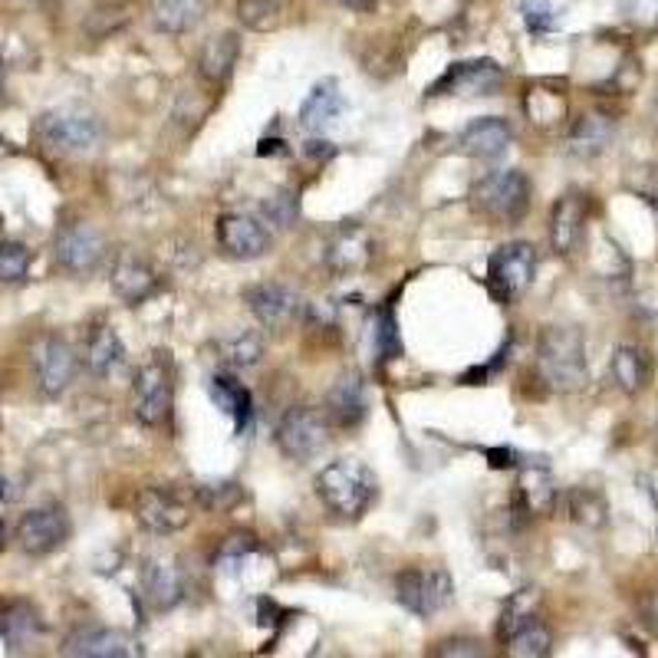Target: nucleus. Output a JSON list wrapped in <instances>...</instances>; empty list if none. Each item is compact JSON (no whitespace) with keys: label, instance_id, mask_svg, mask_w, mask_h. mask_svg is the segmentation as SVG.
<instances>
[{"label":"nucleus","instance_id":"7c9ffc66","mask_svg":"<svg viewBox=\"0 0 658 658\" xmlns=\"http://www.w3.org/2000/svg\"><path fill=\"white\" fill-rule=\"evenodd\" d=\"M609 142H613V122L603 119V115H586V119H579L576 129H573V135H569L573 152L583 155V159L599 155Z\"/></svg>","mask_w":658,"mask_h":658},{"label":"nucleus","instance_id":"37998d69","mask_svg":"<svg viewBox=\"0 0 658 658\" xmlns=\"http://www.w3.org/2000/svg\"><path fill=\"white\" fill-rule=\"evenodd\" d=\"M336 3H346V7H370L373 0H336Z\"/></svg>","mask_w":658,"mask_h":658},{"label":"nucleus","instance_id":"c85d7f7f","mask_svg":"<svg viewBox=\"0 0 658 658\" xmlns=\"http://www.w3.org/2000/svg\"><path fill=\"white\" fill-rule=\"evenodd\" d=\"M211 398L221 405L224 415H231L234 428L244 432L247 418H251V392L231 376H214L211 378Z\"/></svg>","mask_w":658,"mask_h":658},{"label":"nucleus","instance_id":"9d476101","mask_svg":"<svg viewBox=\"0 0 658 658\" xmlns=\"http://www.w3.org/2000/svg\"><path fill=\"white\" fill-rule=\"evenodd\" d=\"M53 254H57V264L67 274L87 277V274L99 271V264L105 257V241L90 221H70L57 231Z\"/></svg>","mask_w":658,"mask_h":658},{"label":"nucleus","instance_id":"a878e982","mask_svg":"<svg viewBox=\"0 0 658 658\" xmlns=\"http://www.w3.org/2000/svg\"><path fill=\"white\" fill-rule=\"evenodd\" d=\"M609 373H613V382H616L626 395H639V392L649 385L652 366H649L646 350H639V346H632V343H622V346H616V353H613V360H609Z\"/></svg>","mask_w":658,"mask_h":658},{"label":"nucleus","instance_id":"423d86ee","mask_svg":"<svg viewBox=\"0 0 658 658\" xmlns=\"http://www.w3.org/2000/svg\"><path fill=\"white\" fill-rule=\"evenodd\" d=\"M330 415L313 408V405H293L283 412V418L277 422V448L290 462H313L316 455H323V448L330 445Z\"/></svg>","mask_w":658,"mask_h":658},{"label":"nucleus","instance_id":"4c0bfd02","mask_svg":"<svg viewBox=\"0 0 658 658\" xmlns=\"http://www.w3.org/2000/svg\"><path fill=\"white\" fill-rule=\"evenodd\" d=\"M261 214H264V221L267 224H274V227H293V221L300 217V201H296V194L290 189L274 191V194H267L264 198V204H261Z\"/></svg>","mask_w":658,"mask_h":658},{"label":"nucleus","instance_id":"0eeeda50","mask_svg":"<svg viewBox=\"0 0 658 658\" xmlns=\"http://www.w3.org/2000/svg\"><path fill=\"white\" fill-rule=\"evenodd\" d=\"M455 596V579L445 566H412L395 576V599L418 619L438 616Z\"/></svg>","mask_w":658,"mask_h":658},{"label":"nucleus","instance_id":"5701e85b","mask_svg":"<svg viewBox=\"0 0 658 658\" xmlns=\"http://www.w3.org/2000/svg\"><path fill=\"white\" fill-rule=\"evenodd\" d=\"M142 589L152 609H172L185 596V579L182 569L169 560H145L142 564Z\"/></svg>","mask_w":658,"mask_h":658},{"label":"nucleus","instance_id":"39448f33","mask_svg":"<svg viewBox=\"0 0 658 658\" xmlns=\"http://www.w3.org/2000/svg\"><path fill=\"white\" fill-rule=\"evenodd\" d=\"M172 405H175V366H172L169 353H155L135 373V382H132V415L142 425L159 428V425L169 422Z\"/></svg>","mask_w":658,"mask_h":658},{"label":"nucleus","instance_id":"2eb2a0df","mask_svg":"<svg viewBox=\"0 0 658 658\" xmlns=\"http://www.w3.org/2000/svg\"><path fill=\"white\" fill-rule=\"evenodd\" d=\"M109 286H112V293H115L122 303H132V306H135V303H145L149 296L159 293L162 277H159V271H155L139 251L125 247V251H119L115 261H112Z\"/></svg>","mask_w":658,"mask_h":658},{"label":"nucleus","instance_id":"a19ab883","mask_svg":"<svg viewBox=\"0 0 658 658\" xmlns=\"http://www.w3.org/2000/svg\"><path fill=\"white\" fill-rule=\"evenodd\" d=\"M376 343L382 346L385 360L398 356V350H402V346H398V340H395V323H392V316H388V313H382V323H378Z\"/></svg>","mask_w":658,"mask_h":658},{"label":"nucleus","instance_id":"79ce46f5","mask_svg":"<svg viewBox=\"0 0 658 658\" xmlns=\"http://www.w3.org/2000/svg\"><path fill=\"white\" fill-rule=\"evenodd\" d=\"M646 616H649L646 622H652L658 629V593H652V596L646 599Z\"/></svg>","mask_w":658,"mask_h":658},{"label":"nucleus","instance_id":"f3484780","mask_svg":"<svg viewBox=\"0 0 658 658\" xmlns=\"http://www.w3.org/2000/svg\"><path fill=\"white\" fill-rule=\"evenodd\" d=\"M60 652L77 658H129L139 652V646L129 632L105 629V626H83L67 636Z\"/></svg>","mask_w":658,"mask_h":658},{"label":"nucleus","instance_id":"aec40b11","mask_svg":"<svg viewBox=\"0 0 658 658\" xmlns=\"http://www.w3.org/2000/svg\"><path fill=\"white\" fill-rule=\"evenodd\" d=\"M343 109H346V99L340 93V83H336L333 77H326V80H320V83L306 93L296 119H300V125L310 129V132H326L330 125L340 122Z\"/></svg>","mask_w":658,"mask_h":658},{"label":"nucleus","instance_id":"dca6fc26","mask_svg":"<svg viewBox=\"0 0 658 658\" xmlns=\"http://www.w3.org/2000/svg\"><path fill=\"white\" fill-rule=\"evenodd\" d=\"M244 300L264 330L283 333L300 316V296L286 283H254L244 290Z\"/></svg>","mask_w":658,"mask_h":658},{"label":"nucleus","instance_id":"4468645a","mask_svg":"<svg viewBox=\"0 0 658 658\" xmlns=\"http://www.w3.org/2000/svg\"><path fill=\"white\" fill-rule=\"evenodd\" d=\"M504 70L494 60H465L448 67L428 95H494L504 87Z\"/></svg>","mask_w":658,"mask_h":658},{"label":"nucleus","instance_id":"58836bf2","mask_svg":"<svg viewBox=\"0 0 658 658\" xmlns=\"http://www.w3.org/2000/svg\"><path fill=\"white\" fill-rule=\"evenodd\" d=\"M520 17H524V27L534 37H544V33H550L557 27L554 0H520Z\"/></svg>","mask_w":658,"mask_h":658},{"label":"nucleus","instance_id":"ea45409f","mask_svg":"<svg viewBox=\"0 0 658 658\" xmlns=\"http://www.w3.org/2000/svg\"><path fill=\"white\" fill-rule=\"evenodd\" d=\"M432 656H438V658H462V656H468V658H477V656H484V646L477 642V639H445V642H438L435 649H432Z\"/></svg>","mask_w":658,"mask_h":658},{"label":"nucleus","instance_id":"f8f14e48","mask_svg":"<svg viewBox=\"0 0 658 658\" xmlns=\"http://www.w3.org/2000/svg\"><path fill=\"white\" fill-rule=\"evenodd\" d=\"M214 237L231 261H257L271 251L267 227L251 214H221L214 224Z\"/></svg>","mask_w":658,"mask_h":658},{"label":"nucleus","instance_id":"2f4dec72","mask_svg":"<svg viewBox=\"0 0 658 658\" xmlns=\"http://www.w3.org/2000/svg\"><path fill=\"white\" fill-rule=\"evenodd\" d=\"M217 356L227 370H251L264 356V343L257 333H234L217 343Z\"/></svg>","mask_w":658,"mask_h":658},{"label":"nucleus","instance_id":"f03ea898","mask_svg":"<svg viewBox=\"0 0 658 658\" xmlns=\"http://www.w3.org/2000/svg\"><path fill=\"white\" fill-rule=\"evenodd\" d=\"M537 376L554 392H576L586 385V343L573 326H547L537 340Z\"/></svg>","mask_w":658,"mask_h":658},{"label":"nucleus","instance_id":"bb28decb","mask_svg":"<svg viewBox=\"0 0 658 658\" xmlns=\"http://www.w3.org/2000/svg\"><path fill=\"white\" fill-rule=\"evenodd\" d=\"M207 0H152V23L162 33L182 37L204 20Z\"/></svg>","mask_w":658,"mask_h":658},{"label":"nucleus","instance_id":"412c9836","mask_svg":"<svg viewBox=\"0 0 658 658\" xmlns=\"http://www.w3.org/2000/svg\"><path fill=\"white\" fill-rule=\"evenodd\" d=\"M237 60H241V37L234 30H224V33L211 37L201 47V53H198V73H201L204 83L224 87L231 80Z\"/></svg>","mask_w":658,"mask_h":658},{"label":"nucleus","instance_id":"6e6552de","mask_svg":"<svg viewBox=\"0 0 658 658\" xmlns=\"http://www.w3.org/2000/svg\"><path fill=\"white\" fill-rule=\"evenodd\" d=\"M537 277V247L530 241H507L487 261V286L500 303H514Z\"/></svg>","mask_w":658,"mask_h":658},{"label":"nucleus","instance_id":"72a5a7b5","mask_svg":"<svg viewBox=\"0 0 658 658\" xmlns=\"http://www.w3.org/2000/svg\"><path fill=\"white\" fill-rule=\"evenodd\" d=\"M540 616V589H520L507 599L504 613H500V639H507L514 629H520L524 622Z\"/></svg>","mask_w":658,"mask_h":658},{"label":"nucleus","instance_id":"f704fd0d","mask_svg":"<svg viewBox=\"0 0 658 658\" xmlns=\"http://www.w3.org/2000/svg\"><path fill=\"white\" fill-rule=\"evenodd\" d=\"M566 507H569V517L583 527H603L606 524V500L593 487H573L566 494Z\"/></svg>","mask_w":658,"mask_h":658},{"label":"nucleus","instance_id":"b1692460","mask_svg":"<svg viewBox=\"0 0 658 658\" xmlns=\"http://www.w3.org/2000/svg\"><path fill=\"white\" fill-rule=\"evenodd\" d=\"M517 507L530 517H544L557 507V484L544 465H527L517 477Z\"/></svg>","mask_w":658,"mask_h":658},{"label":"nucleus","instance_id":"473e14b6","mask_svg":"<svg viewBox=\"0 0 658 658\" xmlns=\"http://www.w3.org/2000/svg\"><path fill=\"white\" fill-rule=\"evenodd\" d=\"M283 10H286V0H237V20L257 33L277 30Z\"/></svg>","mask_w":658,"mask_h":658},{"label":"nucleus","instance_id":"49530a36","mask_svg":"<svg viewBox=\"0 0 658 658\" xmlns=\"http://www.w3.org/2000/svg\"><path fill=\"white\" fill-rule=\"evenodd\" d=\"M0 540H3V527H0Z\"/></svg>","mask_w":658,"mask_h":658},{"label":"nucleus","instance_id":"393cba45","mask_svg":"<svg viewBox=\"0 0 658 658\" xmlns=\"http://www.w3.org/2000/svg\"><path fill=\"white\" fill-rule=\"evenodd\" d=\"M122 366H125V346H122L119 333L109 323L95 326L90 333V343H87V370L95 378H109L115 376Z\"/></svg>","mask_w":658,"mask_h":658},{"label":"nucleus","instance_id":"1a4fd4ad","mask_svg":"<svg viewBox=\"0 0 658 658\" xmlns=\"http://www.w3.org/2000/svg\"><path fill=\"white\" fill-rule=\"evenodd\" d=\"M70 534H73L70 514L60 504H50V507L27 510L13 530V540L27 557H50L70 540Z\"/></svg>","mask_w":658,"mask_h":658},{"label":"nucleus","instance_id":"cd10ccee","mask_svg":"<svg viewBox=\"0 0 658 658\" xmlns=\"http://www.w3.org/2000/svg\"><path fill=\"white\" fill-rule=\"evenodd\" d=\"M40 632H43V622H40V616L27 603L3 606V613H0V636H3V642H7L10 652L27 649L30 642L40 639Z\"/></svg>","mask_w":658,"mask_h":658},{"label":"nucleus","instance_id":"e433bc0d","mask_svg":"<svg viewBox=\"0 0 658 658\" xmlns=\"http://www.w3.org/2000/svg\"><path fill=\"white\" fill-rule=\"evenodd\" d=\"M33 267V251L20 241H0V283H23Z\"/></svg>","mask_w":658,"mask_h":658},{"label":"nucleus","instance_id":"a18cd8bd","mask_svg":"<svg viewBox=\"0 0 658 658\" xmlns=\"http://www.w3.org/2000/svg\"><path fill=\"white\" fill-rule=\"evenodd\" d=\"M652 119H656V129H658V105H656V112H652Z\"/></svg>","mask_w":658,"mask_h":658},{"label":"nucleus","instance_id":"a211bd4d","mask_svg":"<svg viewBox=\"0 0 658 658\" xmlns=\"http://www.w3.org/2000/svg\"><path fill=\"white\" fill-rule=\"evenodd\" d=\"M510 142H514V129L500 115H480V119L468 122L465 132L458 135V149L480 162L500 159L510 149Z\"/></svg>","mask_w":658,"mask_h":658},{"label":"nucleus","instance_id":"4be33fe9","mask_svg":"<svg viewBox=\"0 0 658 658\" xmlns=\"http://www.w3.org/2000/svg\"><path fill=\"white\" fill-rule=\"evenodd\" d=\"M333 425L340 428H356L366 418V385L356 373L336 378V385L326 392V408Z\"/></svg>","mask_w":658,"mask_h":658},{"label":"nucleus","instance_id":"6ab92c4d","mask_svg":"<svg viewBox=\"0 0 658 658\" xmlns=\"http://www.w3.org/2000/svg\"><path fill=\"white\" fill-rule=\"evenodd\" d=\"M586 237V198L569 191L550 211V244L557 254L569 257Z\"/></svg>","mask_w":658,"mask_h":658},{"label":"nucleus","instance_id":"c9c22d12","mask_svg":"<svg viewBox=\"0 0 658 658\" xmlns=\"http://www.w3.org/2000/svg\"><path fill=\"white\" fill-rule=\"evenodd\" d=\"M366 261H370V241H366V234L360 227L346 231L330 251V264L336 271H360Z\"/></svg>","mask_w":658,"mask_h":658},{"label":"nucleus","instance_id":"9b49d317","mask_svg":"<svg viewBox=\"0 0 658 658\" xmlns=\"http://www.w3.org/2000/svg\"><path fill=\"white\" fill-rule=\"evenodd\" d=\"M139 524L155 537H172L191 524V507L169 487H145L135 497Z\"/></svg>","mask_w":658,"mask_h":658},{"label":"nucleus","instance_id":"20e7f679","mask_svg":"<svg viewBox=\"0 0 658 658\" xmlns=\"http://www.w3.org/2000/svg\"><path fill=\"white\" fill-rule=\"evenodd\" d=\"M37 135L47 149L60 155H93L102 142V122L90 109L57 105L37 119Z\"/></svg>","mask_w":658,"mask_h":658},{"label":"nucleus","instance_id":"f257e3e1","mask_svg":"<svg viewBox=\"0 0 658 658\" xmlns=\"http://www.w3.org/2000/svg\"><path fill=\"white\" fill-rule=\"evenodd\" d=\"M316 494L340 520H360L376 504L378 480L360 458H336L316 474Z\"/></svg>","mask_w":658,"mask_h":658},{"label":"nucleus","instance_id":"c756f323","mask_svg":"<svg viewBox=\"0 0 658 658\" xmlns=\"http://www.w3.org/2000/svg\"><path fill=\"white\" fill-rule=\"evenodd\" d=\"M504 642H507V656L514 658H544L550 656V649H554V636H550V629L540 616L524 622L520 629H514Z\"/></svg>","mask_w":658,"mask_h":658},{"label":"nucleus","instance_id":"7ed1b4c3","mask_svg":"<svg viewBox=\"0 0 658 658\" xmlns=\"http://www.w3.org/2000/svg\"><path fill=\"white\" fill-rule=\"evenodd\" d=\"M530 179L520 169H497L474 182L470 207L490 224H520L530 211Z\"/></svg>","mask_w":658,"mask_h":658},{"label":"nucleus","instance_id":"ddd939ff","mask_svg":"<svg viewBox=\"0 0 658 658\" xmlns=\"http://www.w3.org/2000/svg\"><path fill=\"white\" fill-rule=\"evenodd\" d=\"M37 385L47 398H60L77 376V353L63 336H43L33 350Z\"/></svg>","mask_w":658,"mask_h":658},{"label":"nucleus","instance_id":"c03bdc74","mask_svg":"<svg viewBox=\"0 0 658 658\" xmlns=\"http://www.w3.org/2000/svg\"><path fill=\"white\" fill-rule=\"evenodd\" d=\"M0 95H3V67H0Z\"/></svg>","mask_w":658,"mask_h":658}]
</instances>
